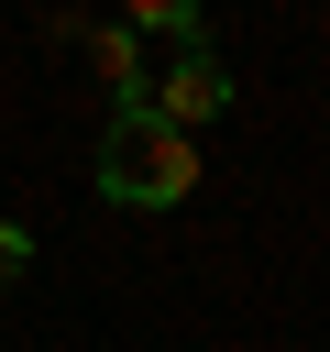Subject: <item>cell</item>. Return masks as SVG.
I'll return each instance as SVG.
<instances>
[{"mask_svg": "<svg viewBox=\"0 0 330 352\" xmlns=\"http://www.w3.org/2000/svg\"><path fill=\"white\" fill-rule=\"evenodd\" d=\"M77 44L99 55V77H110V110H143V88H154V66H143V44H132L121 22H88Z\"/></svg>", "mask_w": 330, "mask_h": 352, "instance_id": "3", "label": "cell"}, {"mask_svg": "<svg viewBox=\"0 0 330 352\" xmlns=\"http://www.w3.org/2000/svg\"><path fill=\"white\" fill-rule=\"evenodd\" d=\"M121 33H154V44H176V55H187V44H209L187 0H132V22H121Z\"/></svg>", "mask_w": 330, "mask_h": 352, "instance_id": "4", "label": "cell"}, {"mask_svg": "<svg viewBox=\"0 0 330 352\" xmlns=\"http://www.w3.org/2000/svg\"><path fill=\"white\" fill-rule=\"evenodd\" d=\"M143 110H154L165 132H187V143H198V121H220V110H231V66H220L209 44H187V55L143 88Z\"/></svg>", "mask_w": 330, "mask_h": 352, "instance_id": "2", "label": "cell"}, {"mask_svg": "<svg viewBox=\"0 0 330 352\" xmlns=\"http://www.w3.org/2000/svg\"><path fill=\"white\" fill-rule=\"evenodd\" d=\"M22 264H33V231H22V220H0V297L22 286Z\"/></svg>", "mask_w": 330, "mask_h": 352, "instance_id": "5", "label": "cell"}, {"mask_svg": "<svg viewBox=\"0 0 330 352\" xmlns=\"http://www.w3.org/2000/svg\"><path fill=\"white\" fill-rule=\"evenodd\" d=\"M99 198L110 209H187L198 198V143L165 132L154 110H110V132H99Z\"/></svg>", "mask_w": 330, "mask_h": 352, "instance_id": "1", "label": "cell"}]
</instances>
